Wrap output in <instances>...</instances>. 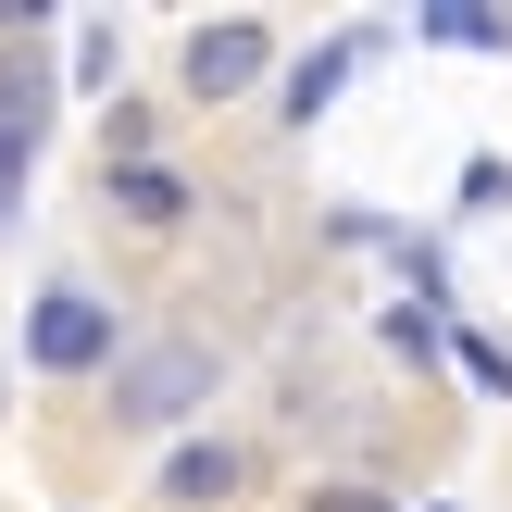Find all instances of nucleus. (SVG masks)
I'll use <instances>...</instances> for the list:
<instances>
[{
  "mask_svg": "<svg viewBox=\"0 0 512 512\" xmlns=\"http://www.w3.org/2000/svg\"><path fill=\"white\" fill-rule=\"evenodd\" d=\"M213 388H225V350H213V338H150V350L113 363V425L163 438V425H188Z\"/></svg>",
  "mask_w": 512,
  "mask_h": 512,
  "instance_id": "nucleus-1",
  "label": "nucleus"
},
{
  "mask_svg": "<svg viewBox=\"0 0 512 512\" xmlns=\"http://www.w3.org/2000/svg\"><path fill=\"white\" fill-rule=\"evenodd\" d=\"M25 363H38L50 388H75V375H113V363H125L113 300L75 288V275H63V288H38V300H25Z\"/></svg>",
  "mask_w": 512,
  "mask_h": 512,
  "instance_id": "nucleus-2",
  "label": "nucleus"
},
{
  "mask_svg": "<svg viewBox=\"0 0 512 512\" xmlns=\"http://www.w3.org/2000/svg\"><path fill=\"white\" fill-rule=\"evenodd\" d=\"M250 88H275V25L263 13L188 25V50H175V100H188V113H225V100H250Z\"/></svg>",
  "mask_w": 512,
  "mask_h": 512,
  "instance_id": "nucleus-3",
  "label": "nucleus"
},
{
  "mask_svg": "<svg viewBox=\"0 0 512 512\" xmlns=\"http://www.w3.org/2000/svg\"><path fill=\"white\" fill-rule=\"evenodd\" d=\"M375 50H388V25H350V38H325V50H313V63H288V75H275V125H288V138H300V125H325Z\"/></svg>",
  "mask_w": 512,
  "mask_h": 512,
  "instance_id": "nucleus-4",
  "label": "nucleus"
},
{
  "mask_svg": "<svg viewBox=\"0 0 512 512\" xmlns=\"http://www.w3.org/2000/svg\"><path fill=\"white\" fill-rule=\"evenodd\" d=\"M100 213L138 225V238H175V225L200 213V175L175 163V150H163V163H100Z\"/></svg>",
  "mask_w": 512,
  "mask_h": 512,
  "instance_id": "nucleus-5",
  "label": "nucleus"
},
{
  "mask_svg": "<svg viewBox=\"0 0 512 512\" xmlns=\"http://www.w3.org/2000/svg\"><path fill=\"white\" fill-rule=\"evenodd\" d=\"M250 475H263L250 438H188V450H163V512H225V500H250Z\"/></svg>",
  "mask_w": 512,
  "mask_h": 512,
  "instance_id": "nucleus-6",
  "label": "nucleus"
},
{
  "mask_svg": "<svg viewBox=\"0 0 512 512\" xmlns=\"http://www.w3.org/2000/svg\"><path fill=\"white\" fill-rule=\"evenodd\" d=\"M413 38L425 50H512V13H488V0H425Z\"/></svg>",
  "mask_w": 512,
  "mask_h": 512,
  "instance_id": "nucleus-7",
  "label": "nucleus"
},
{
  "mask_svg": "<svg viewBox=\"0 0 512 512\" xmlns=\"http://www.w3.org/2000/svg\"><path fill=\"white\" fill-rule=\"evenodd\" d=\"M0 138H50V63L0 50Z\"/></svg>",
  "mask_w": 512,
  "mask_h": 512,
  "instance_id": "nucleus-8",
  "label": "nucleus"
},
{
  "mask_svg": "<svg viewBox=\"0 0 512 512\" xmlns=\"http://www.w3.org/2000/svg\"><path fill=\"white\" fill-rule=\"evenodd\" d=\"M375 338H388V363H400V375H450V325H438V313H413V300H400V313H375Z\"/></svg>",
  "mask_w": 512,
  "mask_h": 512,
  "instance_id": "nucleus-9",
  "label": "nucleus"
},
{
  "mask_svg": "<svg viewBox=\"0 0 512 512\" xmlns=\"http://www.w3.org/2000/svg\"><path fill=\"white\" fill-rule=\"evenodd\" d=\"M450 375H463L475 400H512V338H488V325H450Z\"/></svg>",
  "mask_w": 512,
  "mask_h": 512,
  "instance_id": "nucleus-10",
  "label": "nucleus"
},
{
  "mask_svg": "<svg viewBox=\"0 0 512 512\" xmlns=\"http://www.w3.org/2000/svg\"><path fill=\"white\" fill-rule=\"evenodd\" d=\"M100 163H163V100H113L100 113Z\"/></svg>",
  "mask_w": 512,
  "mask_h": 512,
  "instance_id": "nucleus-11",
  "label": "nucleus"
},
{
  "mask_svg": "<svg viewBox=\"0 0 512 512\" xmlns=\"http://www.w3.org/2000/svg\"><path fill=\"white\" fill-rule=\"evenodd\" d=\"M450 213H512V163H500V150H475V163H463V188H450Z\"/></svg>",
  "mask_w": 512,
  "mask_h": 512,
  "instance_id": "nucleus-12",
  "label": "nucleus"
},
{
  "mask_svg": "<svg viewBox=\"0 0 512 512\" xmlns=\"http://www.w3.org/2000/svg\"><path fill=\"white\" fill-rule=\"evenodd\" d=\"M113 50H125L113 13H88V25H75V88H113Z\"/></svg>",
  "mask_w": 512,
  "mask_h": 512,
  "instance_id": "nucleus-13",
  "label": "nucleus"
},
{
  "mask_svg": "<svg viewBox=\"0 0 512 512\" xmlns=\"http://www.w3.org/2000/svg\"><path fill=\"white\" fill-rule=\"evenodd\" d=\"M313 512H400V500L375 488V475H325V488H313Z\"/></svg>",
  "mask_w": 512,
  "mask_h": 512,
  "instance_id": "nucleus-14",
  "label": "nucleus"
},
{
  "mask_svg": "<svg viewBox=\"0 0 512 512\" xmlns=\"http://www.w3.org/2000/svg\"><path fill=\"white\" fill-rule=\"evenodd\" d=\"M25 163H38V138H0V200L25 188Z\"/></svg>",
  "mask_w": 512,
  "mask_h": 512,
  "instance_id": "nucleus-15",
  "label": "nucleus"
},
{
  "mask_svg": "<svg viewBox=\"0 0 512 512\" xmlns=\"http://www.w3.org/2000/svg\"><path fill=\"white\" fill-rule=\"evenodd\" d=\"M425 512H450V500H425Z\"/></svg>",
  "mask_w": 512,
  "mask_h": 512,
  "instance_id": "nucleus-16",
  "label": "nucleus"
}]
</instances>
